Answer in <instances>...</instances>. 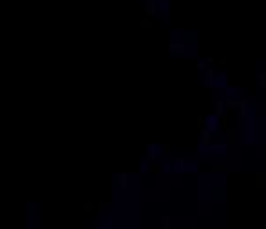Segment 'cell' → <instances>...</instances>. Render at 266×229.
I'll return each instance as SVG.
<instances>
[{
  "mask_svg": "<svg viewBox=\"0 0 266 229\" xmlns=\"http://www.w3.org/2000/svg\"><path fill=\"white\" fill-rule=\"evenodd\" d=\"M183 48H185V46H183V44H177V42H173V44H168V50H171V52H181Z\"/></svg>",
  "mask_w": 266,
  "mask_h": 229,
  "instance_id": "cell-3",
  "label": "cell"
},
{
  "mask_svg": "<svg viewBox=\"0 0 266 229\" xmlns=\"http://www.w3.org/2000/svg\"><path fill=\"white\" fill-rule=\"evenodd\" d=\"M146 13H148V15H156V0H148V2H146Z\"/></svg>",
  "mask_w": 266,
  "mask_h": 229,
  "instance_id": "cell-1",
  "label": "cell"
},
{
  "mask_svg": "<svg viewBox=\"0 0 266 229\" xmlns=\"http://www.w3.org/2000/svg\"><path fill=\"white\" fill-rule=\"evenodd\" d=\"M146 152H148V158H150V160L156 158V146H154V144H150V146L146 148Z\"/></svg>",
  "mask_w": 266,
  "mask_h": 229,
  "instance_id": "cell-2",
  "label": "cell"
},
{
  "mask_svg": "<svg viewBox=\"0 0 266 229\" xmlns=\"http://www.w3.org/2000/svg\"><path fill=\"white\" fill-rule=\"evenodd\" d=\"M119 187H127V173L119 175Z\"/></svg>",
  "mask_w": 266,
  "mask_h": 229,
  "instance_id": "cell-4",
  "label": "cell"
},
{
  "mask_svg": "<svg viewBox=\"0 0 266 229\" xmlns=\"http://www.w3.org/2000/svg\"><path fill=\"white\" fill-rule=\"evenodd\" d=\"M162 229H171V219H168V217L162 219Z\"/></svg>",
  "mask_w": 266,
  "mask_h": 229,
  "instance_id": "cell-5",
  "label": "cell"
},
{
  "mask_svg": "<svg viewBox=\"0 0 266 229\" xmlns=\"http://www.w3.org/2000/svg\"><path fill=\"white\" fill-rule=\"evenodd\" d=\"M202 140H204V144H208V140H210V137H208V131H202Z\"/></svg>",
  "mask_w": 266,
  "mask_h": 229,
  "instance_id": "cell-6",
  "label": "cell"
},
{
  "mask_svg": "<svg viewBox=\"0 0 266 229\" xmlns=\"http://www.w3.org/2000/svg\"><path fill=\"white\" fill-rule=\"evenodd\" d=\"M183 167H185V162H183V160H179V162H177V171H181Z\"/></svg>",
  "mask_w": 266,
  "mask_h": 229,
  "instance_id": "cell-7",
  "label": "cell"
}]
</instances>
